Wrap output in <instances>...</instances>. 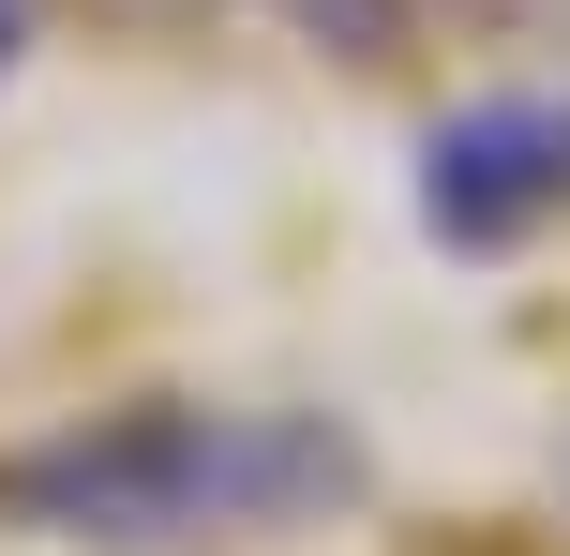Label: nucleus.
I'll return each mask as SVG.
<instances>
[{
  "label": "nucleus",
  "mask_w": 570,
  "mask_h": 556,
  "mask_svg": "<svg viewBox=\"0 0 570 556\" xmlns=\"http://www.w3.org/2000/svg\"><path fill=\"white\" fill-rule=\"evenodd\" d=\"M345 481H361V451L285 407H106L0 451V511L46 542H226V527L331 511Z\"/></svg>",
  "instance_id": "f257e3e1"
},
{
  "label": "nucleus",
  "mask_w": 570,
  "mask_h": 556,
  "mask_svg": "<svg viewBox=\"0 0 570 556\" xmlns=\"http://www.w3.org/2000/svg\"><path fill=\"white\" fill-rule=\"evenodd\" d=\"M556 196H570V106H465L435 136V181H421V211L451 241H511Z\"/></svg>",
  "instance_id": "f03ea898"
},
{
  "label": "nucleus",
  "mask_w": 570,
  "mask_h": 556,
  "mask_svg": "<svg viewBox=\"0 0 570 556\" xmlns=\"http://www.w3.org/2000/svg\"><path fill=\"white\" fill-rule=\"evenodd\" d=\"M16 30H30V16H16V0H0V60H16Z\"/></svg>",
  "instance_id": "7ed1b4c3"
}]
</instances>
